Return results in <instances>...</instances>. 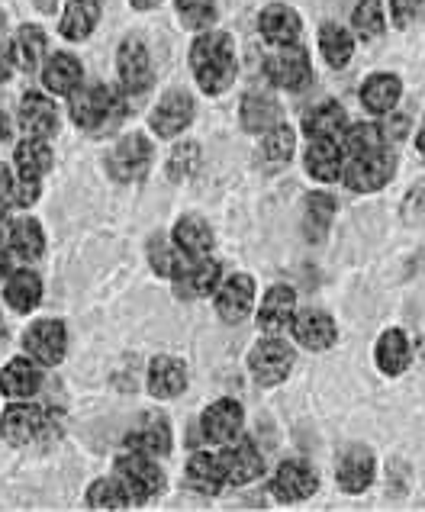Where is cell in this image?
<instances>
[{
	"mask_svg": "<svg viewBox=\"0 0 425 512\" xmlns=\"http://www.w3.org/2000/svg\"><path fill=\"white\" fill-rule=\"evenodd\" d=\"M236 68V46H232L229 33L207 29V33L194 39V46H190V71H194V81L200 84L203 94H226L232 81H236Z\"/></svg>",
	"mask_w": 425,
	"mask_h": 512,
	"instance_id": "cell-1",
	"label": "cell"
},
{
	"mask_svg": "<svg viewBox=\"0 0 425 512\" xmlns=\"http://www.w3.org/2000/svg\"><path fill=\"white\" fill-rule=\"evenodd\" d=\"M126 116V100L120 87L110 84H81L71 94V120L87 136H107L113 133Z\"/></svg>",
	"mask_w": 425,
	"mask_h": 512,
	"instance_id": "cell-2",
	"label": "cell"
},
{
	"mask_svg": "<svg viewBox=\"0 0 425 512\" xmlns=\"http://www.w3.org/2000/svg\"><path fill=\"white\" fill-rule=\"evenodd\" d=\"M116 477L133 503H149L165 490V474H161L158 461L152 455H142V451H126L116 458Z\"/></svg>",
	"mask_w": 425,
	"mask_h": 512,
	"instance_id": "cell-3",
	"label": "cell"
},
{
	"mask_svg": "<svg viewBox=\"0 0 425 512\" xmlns=\"http://www.w3.org/2000/svg\"><path fill=\"white\" fill-rule=\"evenodd\" d=\"M393 174H397V158L387 149H374V152H364V155H348L345 171H342V181L358 190V194H377L384 190Z\"/></svg>",
	"mask_w": 425,
	"mask_h": 512,
	"instance_id": "cell-4",
	"label": "cell"
},
{
	"mask_svg": "<svg viewBox=\"0 0 425 512\" xmlns=\"http://www.w3.org/2000/svg\"><path fill=\"white\" fill-rule=\"evenodd\" d=\"M152 158H155V149L149 136L129 133L113 145V152L107 158V171L116 184H133L145 178V171L152 168Z\"/></svg>",
	"mask_w": 425,
	"mask_h": 512,
	"instance_id": "cell-5",
	"label": "cell"
},
{
	"mask_svg": "<svg viewBox=\"0 0 425 512\" xmlns=\"http://www.w3.org/2000/svg\"><path fill=\"white\" fill-rule=\"evenodd\" d=\"M116 75H120V91L126 97H142L155 81L152 55L145 49V42L129 36L123 39V46L116 49Z\"/></svg>",
	"mask_w": 425,
	"mask_h": 512,
	"instance_id": "cell-6",
	"label": "cell"
},
{
	"mask_svg": "<svg viewBox=\"0 0 425 512\" xmlns=\"http://www.w3.org/2000/svg\"><path fill=\"white\" fill-rule=\"evenodd\" d=\"M293 361H297V358H293L290 342L277 339V335H268V339H261L252 348V355H248V371H252L255 384L274 387V384H281V380L290 377Z\"/></svg>",
	"mask_w": 425,
	"mask_h": 512,
	"instance_id": "cell-7",
	"label": "cell"
},
{
	"mask_svg": "<svg viewBox=\"0 0 425 512\" xmlns=\"http://www.w3.org/2000/svg\"><path fill=\"white\" fill-rule=\"evenodd\" d=\"M319 490V474L310 461L287 458L271 474V493L277 503H303Z\"/></svg>",
	"mask_w": 425,
	"mask_h": 512,
	"instance_id": "cell-8",
	"label": "cell"
},
{
	"mask_svg": "<svg viewBox=\"0 0 425 512\" xmlns=\"http://www.w3.org/2000/svg\"><path fill=\"white\" fill-rule=\"evenodd\" d=\"M265 75L271 78V84L284 87L290 94H300L313 84V62L300 46H287V49H277L274 55H268Z\"/></svg>",
	"mask_w": 425,
	"mask_h": 512,
	"instance_id": "cell-9",
	"label": "cell"
},
{
	"mask_svg": "<svg viewBox=\"0 0 425 512\" xmlns=\"http://www.w3.org/2000/svg\"><path fill=\"white\" fill-rule=\"evenodd\" d=\"M174 287H178V297L181 300H200V297H213L219 281H223V268L219 261L207 258H181L178 271H174Z\"/></svg>",
	"mask_w": 425,
	"mask_h": 512,
	"instance_id": "cell-10",
	"label": "cell"
},
{
	"mask_svg": "<svg viewBox=\"0 0 425 512\" xmlns=\"http://www.w3.org/2000/svg\"><path fill=\"white\" fill-rule=\"evenodd\" d=\"M23 351L42 368H52L65 358L68 351V329L58 319H36L33 326L23 332Z\"/></svg>",
	"mask_w": 425,
	"mask_h": 512,
	"instance_id": "cell-11",
	"label": "cell"
},
{
	"mask_svg": "<svg viewBox=\"0 0 425 512\" xmlns=\"http://www.w3.org/2000/svg\"><path fill=\"white\" fill-rule=\"evenodd\" d=\"M194 113H197L194 97L184 94V91H168L155 104V110L149 113V126H152V133H158L161 139H174L194 123Z\"/></svg>",
	"mask_w": 425,
	"mask_h": 512,
	"instance_id": "cell-12",
	"label": "cell"
},
{
	"mask_svg": "<svg viewBox=\"0 0 425 512\" xmlns=\"http://www.w3.org/2000/svg\"><path fill=\"white\" fill-rule=\"evenodd\" d=\"M242 422H245L242 403L223 397V400H216V403H210L207 409H203L200 435L207 438V442H213V445H229V442H236V438H239Z\"/></svg>",
	"mask_w": 425,
	"mask_h": 512,
	"instance_id": "cell-13",
	"label": "cell"
},
{
	"mask_svg": "<svg viewBox=\"0 0 425 512\" xmlns=\"http://www.w3.org/2000/svg\"><path fill=\"white\" fill-rule=\"evenodd\" d=\"M255 281L252 274H232L216 287V313L223 323H242V319L255 310Z\"/></svg>",
	"mask_w": 425,
	"mask_h": 512,
	"instance_id": "cell-14",
	"label": "cell"
},
{
	"mask_svg": "<svg viewBox=\"0 0 425 512\" xmlns=\"http://www.w3.org/2000/svg\"><path fill=\"white\" fill-rule=\"evenodd\" d=\"M258 33L265 36V42H271L274 49H287L300 42L303 20H300V13L287 4H268L258 17Z\"/></svg>",
	"mask_w": 425,
	"mask_h": 512,
	"instance_id": "cell-15",
	"label": "cell"
},
{
	"mask_svg": "<svg viewBox=\"0 0 425 512\" xmlns=\"http://www.w3.org/2000/svg\"><path fill=\"white\" fill-rule=\"evenodd\" d=\"M374 474H377V461H374V451L364 448V445H351L348 451H342L339 464H335V480L345 493H364L374 484Z\"/></svg>",
	"mask_w": 425,
	"mask_h": 512,
	"instance_id": "cell-16",
	"label": "cell"
},
{
	"mask_svg": "<svg viewBox=\"0 0 425 512\" xmlns=\"http://www.w3.org/2000/svg\"><path fill=\"white\" fill-rule=\"evenodd\" d=\"M290 332H293V339H297V345H303L306 351H326L335 345V339H339L335 319L322 310H300L293 316Z\"/></svg>",
	"mask_w": 425,
	"mask_h": 512,
	"instance_id": "cell-17",
	"label": "cell"
},
{
	"mask_svg": "<svg viewBox=\"0 0 425 512\" xmlns=\"http://www.w3.org/2000/svg\"><path fill=\"white\" fill-rule=\"evenodd\" d=\"M42 422H46V416H42V409L36 403L13 400L4 409V416H0V435L10 445H29L42 432Z\"/></svg>",
	"mask_w": 425,
	"mask_h": 512,
	"instance_id": "cell-18",
	"label": "cell"
},
{
	"mask_svg": "<svg viewBox=\"0 0 425 512\" xmlns=\"http://www.w3.org/2000/svg\"><path fill=\"white\" fill-rule=\"evenodd\" d=\"M219 458H223L229 487H245L265 474V458H261V451L248 442V438H239V442L229 445Z\"/></svg>",
	"mask_w": 425,
	"mask_h": 512,
	"instance_id": "cell-19",
	"label": "cell"
},
{
	"mask_svg": "<svg viewBox=\"0 0 425 512\" xmlns=\"http://www.w3.org/2000/svg\"><path fill=\"white\" fill-rule=\"evenodd\" d=\"M345 162H348V155L339 139H310V149L303 155L306 174L316 181H326V184L342 178Z\"/></svg>",
	"mask_w": 425,
	"mask_h": 512,
	"instance_id": "cell-20",
	"label": "cell"
},
{
	"mask_svg": "<svg viewBox=\"0 0 425 512\" xmlns=\"http://www.w3.org/2000/svg\"><path fill=\"white\" fill-rule=\"evenodd\" d=\"M42 387V364L29 355L13 358L4 371H0V393L7 400H33Z\"/></svg>",
	"mask_w": 425,
	"mask_h": 512,
	"instance_id": "cell-21",
	"label": "cell"
},
{
	"mask_svg": "<svg viewBox=\"0 0 425 512\" xmlns=\"http://www.w3.org/2000/svg\"><path fill=\"white\" fill-rule=\"evenodd\" d=\"M17 123L29 139H49L58 133V110L46 94H26L20 100Z\"/></svg>",
	"mask_w": 425,
	"mask_h": 512,
	"instance_id": "cell-22",
	"label": "cell"
},
{
	"mask_svg": "<svg viewBox=\"0 0 425 512\" xmlns=\"http://www.w3.org/2000/svg\"><path fill=\"white\" fill-rule=\"evenodd\" d=\"M293 316H297V294L284 284H274L258 306V329L268 335H277V332L290 329Z\"/></svg>",
	"mask_w": 425,
	"mask_h": 512,
	"instance_id": "cell-23",
	"label": "cell"
},
{
	"mask_svg": "<svg viewBox=\"0 0 425 512\" xmlns=\"http://www.w3.org/2000/svg\"><path fill=\"white\" fill-rule=\"evenodd\" d=\"M126 451H142L152 458H168L171 455V426L155 413H145V419L136 429L126 432Z\"/></svg>",
	"mask_w": 425,
	"mask_h": 512,
	"instance_id": "cell-24",
	"label": "cell"
},
{
	"mask_svg": "<svg viewBox=\"0 0 425 512\" xmlns=\"http://www.w3.org/2000/svg\"><path fill=\"white\" fill-rule=\"evenodd\" d=\"M184 484L194 490V493H200V496H216L219 490L226 487L223 458L213 455V451H197V455L187 461Z\"/></svg>",
	"mask_w": 425,
	"mask_h": 512,
	"instance_id": "cell-25",
	"label": "cell"
},
{
	"mask_svg": "<svg viewBox=\"0 0 425 512\" xmlns=\"http://www.w3.org/2000/svg\"><path fill=\"white\" fill-rule=\"evenodd\" d=\"M400 97H403V81L397 75H390V71H377V75H371L361 84V104L374 116L393 113L400 104Z\"/></svg>",
	"mask_w": 425,
	"mask_h": 512,
	"instance_id": "cell-26",
	"label": "cell"
},
{
	"mask_svg": "<svg viewBox=\"0 0 425 512\" xmlns=\"http://www.w3.org/2000/svg\"><path fill=\"white\" fill-rule=\"evenodd\" d=\"M42 84L55 97H71L84 84V68L71 52H58L42 68Z\"/></svg>",
	"mask_w": 425,
	"mask_h": 512,
	"instance_id": "cell-27",
	"label": "cell"
},
{
	"mask_svg": "<svg viewBox=\"0 0 425 512\" xmlns=\"http://www.w3.org/2000/svg\"><path fill=\"white\" fill-rule=\"evenodd\" d=\"M187 387V368L181 358L158 355L149 364V393L155 400H174L181 397Z\"/></svg>",
	"mask_w": 425,
	"mask_h": 512,
	"instance_id": "cell-28",
	"label": "cell"
},
{
	"mask_svg": "<svg viewBox=\"0 0 425 512\" xmlns=\"http://www.w3.org/2000/svg\"><path fill=\"white\" fill-rule=\"evenodd\" d=\"M171 242L187 258H207L213 252V229L207 219L200 216H181L178 226L171 232Z\"/></svg>",
	"mask_w": 425,
	"mask_h": 512,
	"instance_id": "cell-29",
	"label": "cell"
},
{
	"mask_svg": "<svg viewBox=\"0 0 425 512\" xmlns=\"http://www.w3.org/2000/svg\"><path fill=\"white\" fill-rule=\"evenodd\" d=\"M4 300L10 310L17 313H33L42 303V277L33 268H20L7 274V287H4Z\"/></svg>",
	"mask_w": 425,
	"mask_h": 512,
	"instance_id": "cell-30",
	"label": "cell"
},
{
	"mask_svg": "<svg viewBox=\"0 0 425 512\" xmlns=\"http://www.w3.org/2000/svg\"><path fill=\"white\" fill-rule=\"evenodd\" d=\"M348 126V116L342 104L335 100H322V104L310 107L303 113V133L310 139H339Z\"/></svg>",
	"mask_w": 425,
	"mask_h": 512,
	"instance_id": "cell-31",
	"label": "cell"
},
{
	"mask_svg": "<svg viewBox=\"0 0 425 512\" xmlns=\"http://www.w3.org/2000/svg\"><path fill=\"white\" fill-rule=\"evenodd\" d=\"M10 58L13 68L26 71V75L39 71L42 58H46V33L39 26H20L10 39Z\"/></svg>",
	"mask_w": 425,
	"mask_h": 512,
	"instance_id": "cell-32",
	"label": "cell"
},
{
	"mask_svg": "<svg viewBox=\"0 0 425 512\" xmlns=\"http://www.w3.org/2000/svg\"><path fill=\"white\" fill-rule=\"evenodd\" d=\"M409 358H413V348H409V339L403 329H387L377 339L374 361L387 377H400L409 368Z\"/></svg>",
	"mask_w": 425,
	"mask_h": 512,
	"instance_id": "cell-33",
	"label": "cell"
},
{
	"mask_svg": "<svg viewBox=\"0 0 425 512\" xmlns=\"http://www.w3.org/2000/svg\"><path fill=\"white\" fill-rule=\"evenodd\" d=\"M100 23V4L97 0H68L62 23H58V33L71 42H81L94 33V26Z\"/></svg>",
	"mask_w": 425,
	"mask_h": 512,
	"instance_id": "cell-34",
	"label": "cell"
},
{
	"mask_svg": "<svg viewBox=\"0 0 425 512\" xmlns=\"http://www.w3.org/2000/svg\"><path fill=\"white\" fill-rule=\"evenodd\" d=\"M239 116H242L245 133L261 136V133H268L271 126L281 123V107H277V100L268 94H245Z\"/></svg>",
	"mask_w": 425,
	"mask_h": 512,
	"instance_id": "cell-35",
	"label": "cell"
},
{
	"mask_svg": "<svg viewBox=\"0 0 425 512\" xmlns=\"http://www.w3.org/2000/svg\"><path fill=\"white\" fill-rule=\"evenodd\" d=\"M7 242L23 261H36V258H42V252H46V232H42V223L33 216L13 219L10 232H7Z\"/></svg>",
	"mask_w": 425,
	"mask_h": 512,
	"instance_id": "cell-36",
	"label": "cell"
},
{
	"mask_svg": "<svg viewBox=\"0 0 425 512\" xmlns=\"http://www.w3.org/2000/svg\"><path fill=\"white\" fill-rule=\"evenodd\" d=\"M332 219H335V200L329 194H322V190L306 194V200H303V236H306V242L326 239Z\"/></svg>",
	"mask_w": 425,
	"mask_h": 512,
	"instance_id": "cell-37",
	"label": "cell"
},
{
	"mask_svg": "<svg viewBox=\"0 0 425 512\" xmlns=\"http://www.w3.org/2000/svg\"><path fill=\"white\" fill-rule=\"evenodd\" d=\"M13 158H17V171L20 178L26 181H42V174L52 171V149L46 139H23L17 145V152H13Z\"/></svg>",
	"mask_w": 425,
	"mask_h": 512,
	"instance_id": "cell-38",
	"label": "cell"
},
{
	"mask_svg": "<svg viewBox=\"0 0 425 512\" xmlns=\"http://www.w3.org/2000/svg\"><path fill=\"white\" fill-rule=\"evenodd\" d=\"M319 52L326 58L329 68H345L355 55V39L339 23H322L319 26Z\"/></svg>",
	"mask_w": 425,
	"mask_h": 512,
	"instance_id": "cell-39",
	"label": "cell"
},
{
	"mask_svg": "<svg viewBox=\"0 0 425 512\" xmlns=\"http://www.w3.org/2000/svg\"><path fill=\"white\" fill-rule=\"evenodd\" d=\"M339 142H342L345 155H364V152H374V149H387L384 129H380L377 123H351V126H345Z\"/></svg>",
	"mask_w": 425,
	"mask_h": 512,
	"instance_id": "cell-40",
	"label": "cell"
},
{
	"mask_svg": "<svg viewBox=\"0 0 425 512\" xmlns=\"http://www.w3.org/2000/svg\"><path fill=\"white\" fill-rule=\"evenodd\" d=\"M39 200V181L17 178L10 168L0 165V203L4 207H33Z\"/></svg>",
	"mask_w": 425,
	"mask_h": 512,
	"instance_id": "cell-41",
	"label": "cell"
},
{
	"mask_svg": "<svg viewBox=\"0 0 425 512\" xmlns=\"http://www.w3.org/2000/svg\"><path fill=\"white\" fill-rule=\"evenodd\" d=\"M87 506L91 509H126V506H133V500H129L120 477L113 474V477H100L87 487Z\"/></svg>",
	"mask_w": 425,
	"mask_h": 512,
	"instance_id": "cell-42",
	"label": "cell"
},
{
	"mask_svg": "<svg viewBox=\"0 0 425 512\" xmlns=\"http://www.w3.org/2000/svg\"><path fill=\"white\" fill-rule=\"evenodd\" d=\"M293 149H297V133H293L287 123L271 126L265 139H261V158H265L268 165H287Z\"/></svg>",
	"mask_w": 425,
	"mask_h": 512,
	"instance_id": "cell-43",
	"label": "cell"
},
{
	"mask_svg": "<svg viewBox=\"0 0 425 512\" xmlns=\"http://www.w3.org/2000/svg\"><path fill=\"white\" fill-rule=\"evenodd\" d=\"M351 26L358 29V36L364 42L380 39V36H384V29H387L384 4H380V0H361V4L355 7V13H351Z\"/></svg>",
	"mask_w": 425,
	"mask_h": 512,
	"instance_id": "cell-44",
	"label": "cell"
},
{
	"mask_svg": "<svg viewBox=\"0 0 425 512\" xmlns=\"http://www.w3.org/2000/svg\"><path fill=\"white\" fill-rule=\"evenodd\" d=\"M174 7H178L181 23L187 29H197V33H207L219 17L216 0H174Z\"/></svg>",
	"mask_w": 425,
	"mask_h": 512,
	"instance_id": "cell-45",
	"label": "cell"
},
{
	"mask_svg": "<svg viewBox=\"0 0 425 512\" xmlns=\"http://www.w3.org/2000/svg\"><path fill=\"white\" fill-rule=\"evenodd\" d=\"M197 168H200V145L197 142L174 145V152L168 155V178L187 181V178H194Z\"/></svg>",
	"mask_w": 425,
	"mask_h": 512,
	"instance_id": "cell-46",
	"label": "cell"
},
{
	"mask_svg": "<svg viewBox=\"0 0 425 512\" xmlns=\"http://www.w3.org/2000/svg\"><path fill=\"white\" fill-rule=\"evenodd\" d=\"M181 258L184 255L178 252V245H174V242L161 239V236L149 239V265H152L155 274L174 277V271H178V265H181Z\"/></svg>",
	"mask_w": 425,
	"mask_h": 512,
	"instance_id": "cell-47",
	"label": "cell"
},
{
	"mask_svg": "<svg viewBox=\"0 0 425 512\" xmlns=\"http://www.w3.org/2000/svg\"><path fill=\"white\" fill-rule=\"evenodd\" d=\"M400 216L406 226H425V181H419L416 187H409V194L403 197V207H400Z\"/></svg>",
	"mask_w": 425,
	"mask_h": 512,
	"instance_id": "cell-48",
	"label": "cell"
},
{
	"mask_svg": "<svg viewBox=\"0 0 425 512\" xmlns=\"http://www.w3.org/2000/svg\"><path fill=\"white\" fill-rule=\"evenodd\" d=\"M422 13V0H390V20L397 29H409Z\"/></svg>",
	"mask_w": 425,
	"mask_h": 512,
	"instance_id": "cell-49",
	"label": "cell"
},
{
	"mask_svg": "<svg viewBox=\"0 0 425 512\" xmlns=\"http://www.w3.org/2000/svg\"><path fill=\"white\" fill-rule=\"evenodd\" d=\"M384 129V139L390 142V139H403L406 136V129H409V120L406 116H397V120H390L387 126H380Z\"/></svg>",
	"mask_w": 425,
	"mask_h": 512,
	"instance_id": "cell-50",
	"label": "cell"
},
{
	"mask_svg": "<svg viewBox=\"0 0 425 512\" xmlns=\"http://www.w3.org/2000/svg\"><path fill=\"white\" fill-rule=\"evenodd\" d=\"M10 75H13V58H10V49L0 46V84H4Z\"/></svg>",
	"mask_w": 425,
	"mask_h": 512,
	"instance_id": "cell-51",
	"label": "cell"
},
{
	"mask_svg": "<svg viewBox=\"0 0 425 512\" xmlns=\"http://www.w3.org/2000/svg\"><path fill=\"white\" fill-rule=\"evenodd\" d=\"M7 210L10 207H4V203H0V242H4L7 232H10V216H7Z\"/></svg>",
	"mask_w": 425,
	"mask_h": 512,
	"instance_id": "cell-52",
	"label": "cell"
},
{
	"mask_svg": "<svg viewBox=\"0 0 425 512\" xmlns=\"http://www.w3.org/2000/svg\"><path fill=\"white\" fill-rule=\"evenodd\" d=\"M13 133H10V116H7V110H0V142H7Z\"/></svg>",
	"mask_w": 425,
	"mask_h": 512,
	"instance_id": "cell-53",
	"label": "cell"
},
{
	"mask_svg": "<svg viewBox=\"0 0 425 512\" xmlns=\"http://www.w3.org/2000/svg\"><path fill=\"white\" fill-rule=\"evenodd\" d=\"M129 4H133L136 10H155L161 0H129Z\"/></svg>",
	"mask_w": 425,
	"mask_h": 512,
	"instance_id": "cell-54",
	"label": "cell"
},
{
	"mask_svg": "<svg viewBox=\"0 0 425 512\" xmlns=\"http://www.w3.org/2000/svg\"><path fill=\"white\" fill-rule=\"evenodd\" d=\"M7 274H10V258H7L4 248H0V281H4Z\"/></svg>",
	"mask_w": 425,
	"mask_h": 512,
	"instance_id": "cell-55",
	"label": "cell"
},
{
	"mask_svg": "<svg viewBox=\"0 0 425 512\" xmlns=\"http://www.w3.org/2000/svg\"><path fill=\"white\" fill-rule=\"evenodd\" d=\"M416 149L425 155V120H422V126H419V136H416Z\"/></svg>",
	"mask_w": 425,
	"mask_h": 512,
	"instance_id": "cell-56",
	"label": "cell"
},
{
	"mask_svg": "<svg viewBox=\"0 0 425 512\" xmlns=\"http://www.w3.org/2000/svg\"><path fill=\"white\" fill-rule=\"evenodd\" d=\"M36 4H39L42 10H55V4H58V0H36Z\"/></svg>",
	"mask_w": 425,
	"mask_h": 512,
	"instance_id": "cell-57",
	"label": "cell"
},
{
	"mask_svg": "<svg viewBox=\"0 0 425 512\" xmlns=\"http://www.w3.org/2000/svg\"><path fill=\"white\" fill-rule=\"evenodd\" d=\"M4 29H7V23H4V13H0V33H4Z\"/></svg>",
	"mask_w": 425,
	"mask_h": 512,
	"instance_id": "cell-58",
	"label": "cell"
}]
</instances>
